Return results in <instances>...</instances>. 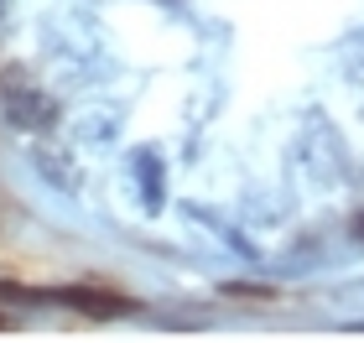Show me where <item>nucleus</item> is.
Returning <instances> with one entry per match:
<instances>
[{
	"mask_svg": "<svg viewBox=\"0 0 364 343\" xmlns=\"http://www.w3.org/2000/svg\"><path fill=\"white\" fill-rule=\"evenodd\" d=\"M0 109H6V120L16 130H26V136L53 130V120H58V104L47 99L37 84H21V78H6V84H0Z\"/></svg>",
	"mask_w": 364,
	"mask_h": 343,
	"instance_id": "obj_1",
	"label": "nucleus"
},
{
	"mask_svg": "<svg viewBox=\"0 0 364 343\" xmlns=\"http://www.w3.org/2000/svg\"><path fill=\"white\" fill-rule=\"evenodd\" d=\"M53 302H68L73 312H89V317H114V312H130L125 297H114V291H94V286H58L47 291Z\"/></svg>",
	"mask_w": 364,
	"mask_h": 343,
	"instance_id": "obj_2",
	"label": "nucleus"
},
{
	"mask_svg": "<svg viewBox=\"0 0 364 343\" xmlns=\"http://www.w3.org/2000/svg\"><path fill=\"white\" fill-rule=\"evenodd\" d=\"M130 167H136V177H141V203L156 214L161 198H167V187H161V156L156 151H136V156H130Z\"/></svg>",
	"mask_w": 364,
	"mask_h": 343,
	"instance_id": "obj_3",
	"label": "nucleus"
},
{
	"mask_svg": "<svg viewBox=\"0 0 364 343\" xmlns=\"http://www.w3.org/2000/svg\"><path fill=\"white\" fill-rule=\"evenodd\" d=\"M31 161H37V167H42L47 177H53V187H63V192H73V187H78L73 167H68V161H63V156H53V151H47V146H31Z\"/></svg>",
	"mask_w": 364,
	"mask_h": 343,
	"instance_id": "obj_4",
	"label": "nucleus"
},
{
	"mask_svg": "<svg viewBox=\"0 0 364 343\" xmlns=\"http://www.w3.org/2000/svg\"><path fill=\"white\" fill-rule=\"evenodd\" d=\"M224 291H229V297H250V302H271V297H276L271 286H245V281H229Z\"/></svg>",
	"mask_w": 364,
	"mask_h": 343,
	"instance_id": "obj_5",
	"label": "nucleus"
},
{
	"mask_svg": "<svg viewBox=\"0 0 364 343\" xmlns=\"http://www.w3.org/2000/svg\"><path fill=\"white\" fill-rule=\"evenodd\" d=\"M354 239H364V214H359V219H354Z\"/></svg>",
	"mask_w": 364,
	"mask_h": 343,
	"instance_id": "obj_6",
	"label": "nucleus"
}]
</instances>
